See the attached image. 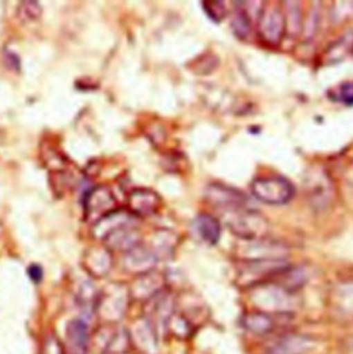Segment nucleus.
I'll list each match as a JSON object with an SVG mask.
<instances>
[{
    "label": "nucleus",
    "mask_w": 353,
    "mask_h": 354,
    "mask_svg": "<svg viewBox=\"0 0 353 354\" xmlns=\"http://www.w3.org/2000/svg\"><path fill=\"white\" fill-rule=\"evenodd\" d=\"M248 247L243 251V261H271V259H284L287 250L284 245L269 241L265 239L250 240Z\"/></svg>",
    "instance_id": "nucleus-9"
},
{
    "label": "nucleus",
    "mask_w": 353,
    "mask_h": 354,
    "mask_svg": "<svg viewBox=\"0 0 353 354\" xmlns=\"http://www.w3.org/2000/svg\"><path fill=\"white\" fill-rule=\"evenodd\" d=\"M111 255L105 250H91L84 258L86 269L96 277L105 276L111 269Z\"/></svg>",
    "instance_id": "nucleus-17"
},
{
    "label": "nucleus",
    "mask_w": 353,
    "mask_h": 354,
    "mask_svg": "<svg viewBox=\"0 0 353 354\" xmlns=\"http://www.w3.org/2000/svg\"><path fill=\"white\" fill-rule=\"evenodd\" d=\"M286 30H287L286 15L283 14L282 8L275 4L265 7L262 10V12L260 15V21H258L260 37L266 44L276 46L283 40Z\"/></svg>",
    "instance_id": "nucleus-4"
},
{
    "label": "nucleus",
    "mask_w": 353,
    "mask_h": 354,
    "mask_svg": "<svg viewBox=\"0 0 353 354\" xmlns=\"http://www.w3.org/2000/svg\"><path fill=\"white\" fill-rule=\"evenodd\" d=\"M254 197L269 205H283L296 194L294 185L283 177L257 178L251 183Z\"/></svg>",
    "instance_id": "nucleus-1"
},
{
    "label": "nucleus",
    "mask_w": 353,
    "mask_h": 354,
    "mask_svg": "<svg viewBox=\"0 0 353 354\" xmlns=\"http://www.w3.org/2000/svg\"><path fill=\"white\" fill-rule=\"evenodd\" d=\"M207 198L212 205L228 212L246 208L247 204L244 193L219 183H214L207 187Z\"/></svg>",
    "instance_id": "nucleus-6"
},
{
    "label": "nucleus",
    "mask_w": 353,
    "mask_h": 354,
    "mask_svg": "<svg viewBox=\"0 0 353 354\" xmlns=\"http://www.w3.org/2000/svg\"><path fill=\"white\" fill-rule=\"evenodd\" d=\"M162 288V277L155 276V273H147L143 276H138L137 283L132 288L130 294L134 298L138 299H151L154 295L161 292Z\"/></svg>",
    "instance_id": "nucleus-16"
},
{
    "label": "nucleus",
    "mask_w": 353,
    "mask_h": 354,
    "mask_svg": "<svg viewBox=\"0 0 353 354\" xmlns=\"http://www.w3.org/2000/svg\"><path fill=\"white\" fill-rule=\"evenodd\" d=\"M40 12H42V8L37 1H21L18 7V15L26 21L39 18Z\"/></svg>",
    "instance_id": "nucleus-22"
},
{
    "label": "nucleus",
    "mask_w": 353,
    "mask_h": 354,
    "mask_svg": "<svg viewBox=\"0 0 353 354\" xmlns=\"http://www.w3.org/2000/svg\"><path fill=\"white\" fill-rule=\"evenodd\" d=\"M161 207V197L150 189H136L129 194V208L133 214L148 216Z\"/></svg>",
    "instance_id": "nucleus-12"
},
{
    "label": "nucleus",
    "mask_w": 353,
    "mask_h": 354,
    "mask_svg": "<svg viewBox=\"0 0 353 354\" xmlns=\"http://www.w3.org/2000/svg\"><path fill=\"white\" fill-rule=\"evenodd\" d=\"M176 313V299L174 297L162 290L151 299H148V305L145 309V320L147 324L152 328V331L159 337L161 333L168 331L169 323Z\"/></svg>",
    "instance_id": "nucleus-2"
},
{
    "label": "nucleus",
    "mask_w": 353,
    "mask_h": 354,
    "mask_svg": "<svg viewBox=\"0 0 353 354\" xmlns=\"http://www.w3.org/2000/svg\"><path fill=\"white\" fill-rule=\"evenodd\" d=\"M193 229L199 237L210 245H215L221 239V223L210 214H200L193 221Z\"/></svg>",
    "instance_id": "nucleus-14"
},
{
    "label": "nucleus",
    "mask_w": 353,
    "mask_h": 354,
    "mask_svg": "<svg viewBox=\"0 0 353 354\" xmlns=\"http://www.w3.org/2000/svg\"><path fill=\"white\" fill-rule=\"evenodd\" d=\"M158 262V257L150 247L137 245L136 248L126 252L125 266L129 272L136 273L138 276L151 273Z\"/></svg>",
    "instance_id": "nucleus-10"
},
{
    "label": "nucleus",
    "mask_w": 353,
    "mask_h": 354,
    "mask_svg": "<svg viewBox=\"0 0 353 354\" xmlns=\"http://www.w3.org/2000/svg\"><path fill=\"white\" fill-rule=\"evenodd\" d=\"M312 341L304 335H284L271 349V354H304L311 348Z\"/></svg>",
    "instance_id": "nucleus-15"
},
{
    "label": "nucleus",
    "mask_w": 353,
    "mask_h": 354,
    "mask_svg": "<svg viewBox=\"0 0 353 354\" xmlns=\"http://www.w3.org/2000/svg\"><path fill=\"white\" fill-rule=\"evenodd\" d=\"M90 330L86 319H75L66 328L64 344L65 354H89Z\"/></svg>",
    "instance_id": "nucleus-8"
},
{
    "label": "nucleus",
    "mask_w": 353,
    "mask_h": 354,
    "mask_svg": "<svg viewBox=\"0 0 353 354\" xmlns=\"http://www.w3.org/2000/svg\"><path fill=\"white\" fill-rule=\"evenodd\" d=\"M127 295L129 291L126 288L120 286H114L98 298L96 309L105 322H118L125 315L129 298Z\"/></svg>",
    "instance_id": "nucleus-5"
},
{
    "label": "nucleus",
    "mask_w": 353,
    "mask_h": 354,
    "mask_svg": "<svg viewBox=\"0 0 353 354\" xmlns=\"http://www.w3.org/2000/svg\"><path fill=\"white\" fill-rule=\"evenodd\" d=\"M233 216L229 221L230 230L246 241L264 239L269 229L268 221L257 211L242 208L232 211Z\"/></svg>",
    "instance_id": "nucleus-3"
},
{
    "label": "nucleus",
    "mask_w": 353,
    "mask_h": 354,
    "mask_svg": "<svg viewBox=\"0 0 353 354\" xmlns=\"http://www.w3.org/2000/svg\"><path fill=\"white\" fill-rule=\"evenodd\" d=\"M353 51V33L344 35L341 39H338L336 43L330 44L327 51L325 53V59H327V64H336L344 59L348 54Z\"/></svg>",
    "instance_id": "nucleus-19"
},
{
    "label": "nucleus",
    "mask_w": 353,
    "mask_h": 354,
    "mask_svg": "<svg viewBox=\"0 0 353 354\" xmlns=\"http://www.w3.org/2000/svg\"><path fill=\"white\" fill-rule=\"evenodd\" d=\"M104 244L108 251L129 252L130 250L140 245V233L130 225H126L107 234L104 237Z\"/></svg>",
    "instance_id": "nucleus-11"
},
{
    "label": "nucleus",
    "mask_w": 353,
    "mask_h": 354,
    "mask_svg": "<svg viewBox=\"0 0 353 354\" xmlns=\"http://www.w3.org/2000/svg\"><path fill=\"white\" fill-rule=\"evenodd\" d=\"M333 98L341 104L353 106V82H347L333 93Z\"/></svg>",
    "instance_id": "nucleus-23"
},
{
    "label": "nucleus",
    "mask_w": 353,
    "mask_h": 354,
    "mask_svg": "<svg viewBox=\"0 0 353 354\" xmlns=\"http://www.w3.org/2000/svg\"><path fill=\"white\" fill-rule=\"evenodd\" d=\"M230 28L233 33L239 39H246L251 32V18L247 12V10L242 6L235 11V15L230 22Z\"/></svg>",
    "instance_id": "nucleus-20"
},
{
    "label": "nucleus",
    "mask_w": 353,
    "mask_h": 354,
    "mask_svg": "<svg viewBox=\"0 0 353 354\" xmlns=\"http://www.w3.org/2000/svg\"><path fill=\"white\" fill-rule=\"evenodd\" d=\"M28 276L33 283H40L43 279V269L39 265H30L28 268Z\"/></svg>",
    "instance_id": "nucleus-25"
},
{
    "label": "nucleus",
    "mask_w": 353,
    "mask_h": 354,
    "mask_svg": "<svg viewBox=\"0 0 353 354\" xmlns=\"http://www.w3.org/2000/svg\"><path fill=\"white\" fill-rule=\"evenodd\" d=\"M40 354H65V349L57 337L50 335L46 338Z\"/></svg>",
    "instance_id": "nucleus-24"
},
{
    "label": "nucleus",
    "mask_w": 353,
    "mask_h": 354,
    "mask_svg": "<svg viewBox=\"0 0 353 354\" xmlns=\"http://www.w3.org/2000/svg\"><path fill=\"white\" fill-rule=\"evenodd\" d=\"M102 354H134L132 334L126 328H119L108 341Z\"/></svg>",
    "instance_id": "nucleus-18"
},
{
    "label": "nucleus",
    "mask_w": 353,
    "mask_h": 354,
    "mask_svg": "<svg viewBox=\"0 0 353 354\" xmlns=\"http://www.w3.org/2000/svg\"><path fill=\"white\" fill-rule=\"evenodd\" d=\"M84 211L87 218L97 216V221L104 218L107 214L115 211V197L112 192L105 186H97L91 189L83 200ZM96 221V222H97Z\"/></svg>",
    "instance_id": "nucleus-7"
},
{
    "label": "nucleus",
    "mask_w": 353,
    "mask_h": 354,
    "mask_svg": "<svg viewBox=\"0 0 353 354\" xmlns=\"http://www.w3.org/2000/svg\"><path fill=\"white\" fill-rule=\"evenodd\" d=\"M242 327L254 335H266L275 331L276 323L272 315L262 310H253L247 312L242 316L240 320Z\"/></svg>",
    "instance_id": "nucleus-13"
},
{
    "label": "nucleus",
    "mask_w": 353,
    "mask_h": 354,
    "mask_svg": "<svg viewBox=\"0 0 353 354\" xmlns=\"http://www.w3.org/2000/svg\"><path fill=\"white\" fill-rule=\"evenodd\" d=\"M203 10L215 24H219L226 17V6L224 1H203Z\"/></svg>",
    "instance_id": "nucleus-21"
}]
</instances>
